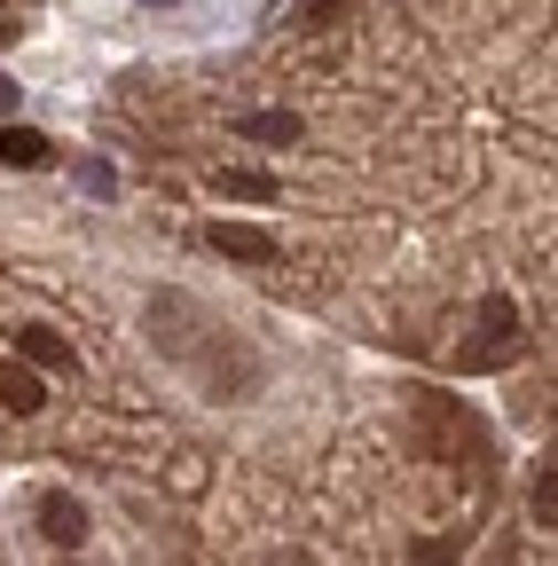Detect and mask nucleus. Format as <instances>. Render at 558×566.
<instances>
[{
	"label": "nucleus",
	"instance_id": "obj_12",
	"mask_svg": "<svg viewBox=\"0 0 558 566\" xmlns=\"http://www.w3.org/2000/svg\"><path fill=\"white\" fill-rule=\"evenodd\" d=\"M409 566H456V543H449V535H441V543H425V551H417V558H409Z\"/></svg>",
	"mask_w": 558,
	"mask_h": 566
},
{
	"label": "nucleus",
	"instance_id": "obj_7",
	"mask_svg": "<svg viewBox=\"0 0 558 566\" xmlns=\"http://www.w3.org/2000/svg\"><path fill=\"white\" fill-rule=\"evenodd\" d=\"M17 363L24 370H72V346H63L48 323H32V331H17Z\"/></svg>",
	"mask_w": 558,
	"mask_h": 566
},
{
	"label": "nucleus",
	"instance_id": "obj_13",
	"mask_svg": "<svg viewBox=\"0 0 558 566\" xmlns=\"http://www.w3.org/2000/svg\"><path fill=\"white\" fill-rule=\"evenodd\" d=\"M17 95H24V87L9 80V71H0V118H9V111H17Z\"/></svg>",
	"mask_w": 558,
	"mask_h": 566
},
{
	"label": "nucleus",
	"instance_id": "obj_3",
	"mask_svg": "<svg viewBox=\"0 0 558 566\" xmlns=\"http://www.w3.org/2000/svg\"><path fill=\"white\" fill-rule=\"evenodd\" d=\"M40 535L63 543V551L87 543V504H80V495H63V488H48V495H40Z\"/></svg>",
	"mask_w": 558,
	"mask_h": 566
},
{
	"label": "nucleus",
	"instance_id": "obj_8",
	"mask_svg": "<svg viewBox=\"0 0 558 566\" xmlns=\"http://www.w3.org/2000/svg\"><path fill=\"white\" fill-rule=\"evenodd\" d=\"M0 401H9V409H40V401H48L40 370H24V363H0Z\"/></svg>",
	"mask_w": 558,
	"mask_h": 566
},
{
	"label": "nucleus",
	"instance_id": "obj_5",
	"mask_svg": "<svg viewBox=\"0 0 558 566\" xmlns=\"http://www.w3.org/2000/svg\"><path fill=\"white\" fill-rule=\"evenodd\" d=\"M213 189H221V197H236V205H275V197H284V181H275L267 166H221V174H213Z\"/></svg>",
	"mask_w": 558,
	"mask_h": 566
},
{
	"label": "nucleus",
	"instance_id": "obj_14",
	"mask_svg": "<svg viewBox=\"0 0 558 566\" xmlns=\"http://www.w3.org/2000/svg\"><path fill=\"white\" fill-rule=\"evenodd\" d=\"M9 40H17V17H9V9H0V48H9Z\"/></svg>",
	"mask_w": 558,
	"mask_h": 566
},
{
	"label": "nucleus",
	"instance_id": "obj_1",
	"mask_svg": "<svg viewBox=\"0 0 558 566\" xmlns=\"http://www.w3.org/2000/svg\"><path fill=\"white\" fill-rule=\"evenodd\" d=\"M425 424H433V441L456 457V464H487V424L472 409H456L449 394H425Z\"/></svg>",
	"mask_w": 558,
	"mask_h": 566
},
{
	"label": "nucleus",
	"instance_id": "obj_4",
	"mask_svg": "<svg viewBox=\"0 0 558 566\" xmlns=\"http://www.w3.org/2000/svg\"><path fill=\"white\" fill-rule=\"evenodd\" d=\"M213 252H229V260H252V268H267V260L284 252V244H275L267 229H252V221H213Z\"/></svg>",
	"mask_w": 558,
	"mask_h": 566
},
{
	"label": "nucleus",
	"instance_id": "obj_10",
	"mask_svg": "<svg viewBox=\"0 0 558 566\" xmlns=\"http://www.w3.org/2000/svg\"><path fill=\"white\" fill-rule=\"evenodd\" d=\"M80 189H87V197H110V189H118V174H110L103 158H87V166H80Z\"/></svg>",
	"mask_w": 558,
	"mask_h": 566
},
{
	"label": "nucleus",
	"instance_id": "obj_11",
	"mask_svg": "<svg viewBox=\"0 0 558 566\" xmlns=\"http://www.w3.org/2000/svg\"><path fill=\"white\" fill-rule=\"evenodd\" d=\"M535 520H543V527L558 520V480H550V464H543V480H535Z\"/></svg>",
	"mask_w": 558,
	"mask_h": 566
},
{
	"label": "nucleus",
	"instance_id": "obj_9",
	"mask_svg": "<svg viewBox=\"0 0 558 566\" xmlns=\"http://www.w3.org/2000/svg\"><path fill=\"white\" fill-rule=\"evenodd\" d=\"M236 134H244V142H299V118H292V111H244Z\"/></svg>",
	"mask_w": 558,
	"mask_h": 566
},
{
	"label": "nucleus",
	"instance_id": "obj_6",
	"mask_svg": "<svg viewBox=\"0 0 558 566\" xmlns=\"http://www.w3.org/2000/svg\"><path fill=\"white\" fill-rule=\"evenodd\" d=\"M0 166H17V174L55 166V142H48L40 126H0Z\"/></svg>",
	"mask_w": 558,
	"mask_h": 566
},
{
	"label": "nucleus",
	"instance_id": "obj_2",
	"mask_svg": "<svg viewBox=\"0 0 558 566\" xmlns=\"http://www.w3.org/2000/svg\"><path fill=\"white\" fill-rule=\"evenodd\" d=\"M480 331H487V338H472V346L456 354L464 370H496V363H512V354H519V338H512L519 323H512V300H504V292L480 300Z\"/></svg>",
	"mask_w": 558,
	"mask_h": 566
}]
</instances>
